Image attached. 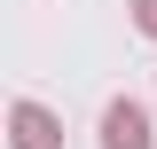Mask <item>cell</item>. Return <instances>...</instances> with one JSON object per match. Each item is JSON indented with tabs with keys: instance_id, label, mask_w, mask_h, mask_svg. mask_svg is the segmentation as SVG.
Masks as SVG:
<instances>
[{
	"instance_id": "obj_1",
	"label": "cell",
	"mask_w": 157,
	"mask_h": 149,
	"mask_svg": "<svg viewBox=\"0 0 157 149\" xmlns=\"http://www.w3.org/2000/svg\"><path fill=\"white\" fill-rule=\"evenodd\" d=\"M102 133H110V149H149V118H141L134 102H118V110L102 118Z\"/></svg>"
},
{
	"instance_id": "obj_2",
	"label": "cell",
	"mask_w": 157,
	"mask_h": 149,
	"mask_svg": "<svg viewBox=\"0 0 157 149\" xmlns=\"http://www.w3.org/2000/svg\"><path fill=\"white\" fill-rule=\"evenodd\" d=\"M24 149H55V133H47V118H39V110H24Z\"/></svg>"
},
{
	"instance_id": "obj_3",
	"label": "cell",
	"mask_w": 157,
	"mask_h": 149,
	"mask_svg": "<svg viewBox=\"0 0 157 149\" xmlns=\"http://www.w3.org/2000/svg\"><path fill=\"white\" fill-rule=\"evenodd\" d=\"M134 8H141V32H157V0H134Z\"/></svg>"
}]
</instances>
